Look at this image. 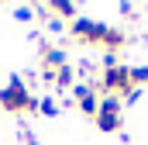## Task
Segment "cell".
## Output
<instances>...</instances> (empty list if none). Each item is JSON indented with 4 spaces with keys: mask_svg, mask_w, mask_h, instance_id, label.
Returning a JSON list of instances; mask_svg holds the SVG:
<instances>
[{
    "mask_svg": "<svg viewBox=\"0 0 148 145\" xmlns=\"http://www.w3.org/2000/svg\"><path fill=\"white\" fill-rule=\"evenodd\" d=\"M14 17H17L21 24H31V21H35V10H31V7H17V10H14Z\"/></svg>",
    "mask_w": 148,
    "mask_h": 145,
    "instance_id": "7c38bea8",
    "label": "cell"
},
{
    "mask_svg": "<svg viewBox=\"0 0 148 145\" xmlns=\"http://www.w3.org/2000/svg\"><path fill=\"white\" fill-rule=\"evenodd\" d=\"M131 69V83L134 86H148V66H127Z\"/></svg>",
    "mask_w": 148,
    "mask_h": 145,
    "instance_id": "8fae6325",
    "label": "cell"
},
{
    "mask_svg": "<svg viewBox=\"0 0 148 145\" xmlns=\"http://www.w3.org/2000/svg\"><path fill=\"white\" fill-rule=\"evenodd\" d=\"M97 90H100V86H86V83H76V86H73V100H76V107L83 110L86 117H97V110H100Z\"/></svg>",
    "mask_w": 148,
    "mask_h": 145,
    "instance_id": "8992f818",
    "label": "cell"
},
{
    "mask_svg": "<svg viewBox=\"0 0 148 145\" xmlns=\"http://www.w3.org/2000/svg\"><path fill=\"white\" fill-rule=\"evenodd\" d=\"M62 66H69L66 62V52L55 48V45H41V76H45V83H55V72L62 69Z\"/></svg>",
    "mask_w": 148,
    "mask_h": 145,
    "instance_id": "5b68a950",
    "label": "cell"
},
{
    "mask_svg": "<svg viewBox=\"0 0 148 145\" xmlns=\"http://www.w3.org/2000/svg\"><path fill=\"white\" fill-rule=\"evenodd\" d=\"M38 114H45V117H55V114H59L55 97H41V100H38Z\"/></svg>",
    "mask_w": 148,
    "mask_h": 145,
    "instance_id": "30bf717a",
    "label": "cell"
},
{
    "mask_svg": "<svg viewBox=\"0 0 148 145\" xmlns=\"http://www.w3.org/2000/svg\"><path fill=\"white\" fill-rule=\"evenodd\" d=\"M121 97H114V93H107V97H100V110H97V128L103 131V135H117L121 131Z\"/></svg>",
    "mask_w": 148,
    "mask_h": 145,
    "instance_id": "7a4b0ae2",
    "label": "cell"
},
{
    "mask_svg": "<svg viewBox=\"0 0 148 145\" xmlns=\"http://www.w3.org/2000/svg\"><path fill=\"white\" fill-rule=\"evenodd\" d=\"M138 97H141V86H131V90H127L121 100H138Z\"/></svg>",
    "mask_w": 148,
    "mask_h": 145,
    "instance_id": "4fadbf2b",
    "label": "cell"
},
{
    "mask_svg": "<svg viewBox=\"0 0 148 145\" xmlns=\"http://www.w3.org/2000/svg\"><path fill=\"white\" fill-rule=\"evenodd\" d=\"M73 86H76V69L73 66H62L55 72V90H73Z\"/></svg>",
    "mask_w": 148,
    "mask_h": 145,
    "instance_id": "9c48e42d",
    "label": "cell"
},
{
    "mask_svg": "<svg viewBox=\"0 0 148 145\" xmlns=\"http://www.w3.org/2000/svg\"><path fill=\"white\" fill-rule=\"evenodd\" d=\"M48 10L55 17H62V21H76L79 17V3L76 0H48Z\"/></svg>",
    "mask_w": 148,
    "mask_h": 145,
    "instance_id": "52a82bcc",
    "label": "cell"
},
{
    "mask_svg": "<svg viewBox=\"0 0 148 145\" xmlns=\"http://www.w3.org/2000/svg\"><path fill=\"white\" fill-rule=\"evenodd\" d=\"M124 41H127V35H124L121 28H110V24H107V31H103V41H100V45L110 48V55H114L117 48H124Z\"/></svg>",
    "mask_w": 148,
    "mask_h": 145,
    "instance_id": "ba28073f",
    "label": "cell"
},
{
    "mask_svg": "<svg viewBox=\"0 0 148 145\" xmlns=\"http://www.w3.org/2000/svg\"><path fill=\"white\" fill-rule=\"evenodd\" d=\"M0 110H7V114H28V110H38V100L31 97L24 76H10V83L0 90Z\"/></svg>",
    "mask_w": 148,
    "mask_h": 145,
    "instance_id": "6da1fadb",
    "label": "cell"
},
{
    "mask_svg": "<svg viewBox=\"0 0 148 145\" xmlns=\"http://www.w3.org/2000/svg\"><path fill=\"white\" fill-rule=\"evenodd\" d=\"M103 31H107L103 21H90V17L69 21V35H73L79 45H100V41H103Z\"/></svg>",
    "mask_w": 148,
    "mask_h": 145,
    "instance_id": "277c9868",
    "label": "cell"
},
{
    "mask_svg": "<svg viewBox=\"0 0 148 145\" xmlns=\"http://www.w3.org/2000/svg\"><path fill=\"white\" fill-rule=\"evenodd\" d=\"M131 86H134V83H131V69H127V66H121V62L103 66V72H100V90H107L114 97H124Z\"/></svg>",
    "mask_w": 148,
    "mask_h": 145,
    "instance_id": "3957f363",
    "label": "cell"
},
{
    "mask_svg": "<svg viewBox=\"0 0 148 145\" xmlns=\"http://www.w3.org/2000/svg\"><path fill=\"white\" fill-rule=\"evenodd\" d=\"M24 145H38V142H35V138H31V135H28V142H24Z\"/></svg>",
    "mask_w": 148,
    "mask_h": 145,
    "instance_id": "5bb4252c",
    "label": "cell"
}]
</instances>
